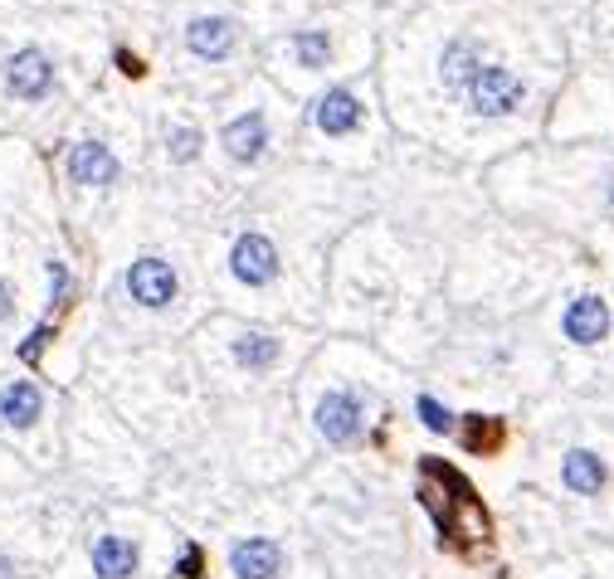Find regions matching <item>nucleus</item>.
Segmentation results:
<instances>
[{
  "label": "nucleus",
  "mask_w": 614,
  "mask_h": 579,
  "mask_svg": "<svg viewBox=\"0 0 614 579\" xmlns=\"http://www.w3.org/2000/svg\"><path fill=\"white\" fill-rule=\"evenodd\" d=\"M312 424H317V434L327 438L332 448L361 443V434H366V390H356V385L327 390L312 404Z\"/></svg>",
  "instance_id": "nucleus-1"
},
{
  "label": "nucleus",
  "mask_w": 614,
  "mask_h": 579,
  "mask_svg": "<svg viewBox=\"0 0 614 579\" xmlns=\"http://www.w3.org/2000/svg\"><path fill=\"white\" fill-rule=\"evenodd\" d=\"M527 98V83L517 69H502V64H483L468 83V108L478 117H507V112L522 108Z\"/></svg>",
  "instance_id": "nucleus-2"
},
{
  "label": "nucleus",
  "mask_w": 614,
  "mask_h": 579,
  "mask_svg": "<svg viewBox=\"0 0 614 579\" xmlns=\"http://www.w3.org/2000/svg\"><path fill=\"white\" fill-rule=\"evenodd\" d=\"M176 292H181V278H176V268H171L166 258L142 254V258L127 263V297H132L137 307L161 312V307L176 302Z\"/></svg>",
  "instance_id": "nucleus-3"
},
{
  "label": "nucleus",
  "mask_w": 614,
  "mask_h": 579,
  "mask_svg": "<svg viewBox=\"0 0 614 579\" xmlns=\"http://www.w3.org/2000/svg\"><path fill=\"white\" fill-rule=\"evenodd\" d=\"M230 278L244 283V288H269V283H278V244H273L269 234H259V229L239 234L230 249Z\"/></svg>",
  "instance_id": "nucleus-4"
},
{
  "label": "nucleus",
  "mask_w": 614,
  "mask_h": 579,
  "mask_svg": "<svg viewBox=\"0 0 614 579\" xmlns=\"http://www.w3.org/2000/svg\"><path fill=\"white\" fill-rule=\"evenodd\" d=\"M5 93L10 98H20V103H39V98H49V88H54V59L44 54V49H15L10 59H5Z\"/></svg>",
  "instance_id": "nucleus-5"
},
{
  "label": "nucleus",
  "mask_w": 614,
  "mask_h": 579,
  "mask_svg": "<svg viewBox=\"0 0 614 579\" xmlns=\"http://www.w3.org/2000/svg\"><path fill=\"white\" fill-rule=\"evenodd\" d=\"M220 146H225V156H230V161H239V166H254V161L269 151V117H264L259 108L230 117V122L220 127Z\"/></svg>",
  "instance_id": "nucleus-6"
},
{
  "label": "nucleus",
  "mask_w": 614,
  "mask_h": 579,
  "mask_svg": "<svg viewBox=\"0 0 614 579\" xmlns=\"http://www.w3.org/2000/svg\"><path fill=\"white\" fill-rule=\"evenodd\" d=\"M234 579H278L283 575V545L269 536H239L225 555Z\"/></svg>",
  "instance_id": "nucleus-7"
},
{
  "label": "nucleus",
  "mask_w": 614,
  "mask_h": 579,
  "mask_svg": "<svg viewBox=\"0 0 614 579\" xmlns=\"http://www.w3.org/2000/svg\"><path fill=\"white\" fill-rule=\"evenodd\" d=\"M561 331H566V341H576V346H600V341L610 336V302L595 297V292L576 297V302L561 312Z\"/></svg>",
  "instance_id": "nucleus-8"
},
{
  "label": "nucleus",
  "mask_w": 614,
  "mask_h": 579,
  "mask_svg": "<svg viewBox=\"0 0 614 579\" xmlns=\"http://www.w3.org/2000/svg\"><path fill=\"white\" fill-rule=\"evenodd\" d=\"M64 171H69V181L83 185V190H103V185L117 181V156L103 142H78V146H69V156H64Z\"/></svg>",
  "instance_id": "nucleus-9"
},
{
  "label": "nucleus",
  "mask_w": 614,
  "mask_h": 579,
  "mask_svg": "<svg viewBox=\"0 0 614 579\" xmlns=\"http://www.w3.org/2000/svg\"><path fill=\"white\" fill-rule=\"evenodd\" d=\"M88 560H93V579H132L137 570H142V545L108 531V536L93 541Z\"/></svg>",
  "instance_id": "nucleus-10"
},
{
  "label": "nucleus",
  "mask_w": 614,
  "mask_h": 579,
  "mask_svg": "<svg viewBox=\"0 0 614 579\" xmlns=\"http://www.w3.org/2000/svg\"><path fill=\"white\" fill-rule=\"evenodd\" d=\"M186 49L195 59H205V64H220V59H230L234 49V25L225 15H195L186 25Z\"/></svg>",
  "instance_id": "nucleus-11"
},
{
  "label": "nucleus",
  "mask_w": 614,
  "mask_h": 579,
  "mask_svg": "<svg viewBox=\"0 0 614 579\" xmlns=\"http://www.w3.org/2000/svg\"><path fill=\"white\" fill-rule=\"evenodd\" d=\"M561 482H566V492H576V497H600V492L610 487V468H605L600 453L571 448V453L561 458Z\"/></svg>",
  "instance_id": "nucleus-12"
},
{
  "label": "nucleus",
  "mask_w": 614,
  "mask_h": 579,
  "mask_svg": "<svg viewBox=\"0 0 614 579\" xmlns=\"http://www.w3.org/2000/svg\"><path fill=\"white\" fill-rule=\"evenodd\" d=\"M39 414H44V395H39L35 380H10V385L0 390V424H5V429L25 434V429L39 424Z\"/></svg>",
  "instance_id": "nucleus-13"
},
{
  "label": "nucleus",
  "mask_w": 614,
  "mask_h": 579,
  "mask_svg": "<svg viewBox=\"0 0 614 579\" xmlns=\"http://www.w3.org/2000/svg\"><path fill=\"white\" fill-rule=\"evenodd\" d=\"M312 122H317L322 137H346V132H356V127H361V103H356V93H351V88L322 93L317 108H312Z\"/></svg>",
  "instance_id": "nucleus-14"
},
{
  "label": "nucleus",
  "mask_w": 614,
  "mask_h": 579,
  "mask_svg": "<svg viewBox=\"0 0 614 579\" xmlns=\"http://www.w3.org/2000/svg\"><path fill=\"white\" fill-rule=\"evenodd\" d=\"M483 69V44L478 39H449L444 54H439V78L449 93H468L473 73Z\"/></svg>",
  "instance_id": "nucleus-15"
},
{
  "label": "nucleus",
  "mask_w": 614,
  "mask_h": 579,
  "mask_svg": "<svg viewBox=\"0 0 614 579\" xmlns=\"http://www.w3.org/2000/svg\"><path fill=\"white\" fill-rule=\"evenodd\" d=\"M230 356L249 375H269L273 365H278V356H283V341L273 331H239L230 341Z\"/></svg>",
  "instance_id": "nucleus-16"
},
{
  "label": "nucleus",
  "mask_w": 614,
  "mask_h": 579,
  "mask_svg": "<svg viewBox=\"0 0 614 579\" xmlns=\"http://www.w3.org/2000/svg\"><path fill=\"white\" fill-rule=\"evenodd\" d=\"M288 49H293L298 69H307V73L332 64V35H327V30H298V35L288 39Z\"/></svg>",
  "instance_id": "nucleus-17"
},
{
  "label": "nucleus",
  "mask_w": 614,
  "mask_h": 579,
  "mask_svg": "<svg viewBox=\"0 0 614 579\" xmlns=\"http://www.w3.org/2000/svg\"><path fill=\"white\" fill-rule=\"evenodd\" d=\"M493 443H502V424H498V419H483V414L463 419V448H473V453H488Z\"/></svg>",
  "instance_id": "nucleus-18"
},
{
  "label": "nucleus",
  "mask_w": 614,
  "mask_h": 579,
  "mask_svg": "<svg viewBox=\"0 0 614 579\" xmlns=\"http://www.w3.org/2000/svg\"><path fill=\"white\" fill-rule=\"evenodd\" d=\"M415 414H420V424L429 429V434H454V414H449V409H444L434 395L415 399Z\"/></svg>",
  "instance_id": "nucleus-19"
},
{
  "label": "nucleus",
  "mask_w": 614,
  "mask_h": 579,
  "mask_svg": "<svg viewBox=\"0 0 614 579\" xmlns=\"http://www.w3.org/2000/svg\"><path fill=\"white\" fill-rule=\"evenodd\" d=\"M166 146H171V161H195L200 156V132L195 127H171Z\"/></svg>",
  "instance_id": "nucleus-20"
},
{
  "label": "nucleus",
  "mask_w": 614,
  "mask_h": 579,
  "mask_svg": "<svg viewBox=\"0 0 614 579\" xmlns=\"http://www.w3.org/2000/svg\"><path fill=\"white\" fill-rule=\"evenodd\" d=\"M200 570H205V550H200V545H181V555H176L171 575L176 579H200Z\"/></svg>",
  "instance_id": "nucleus-21"
},
{
  "label": "nucleus",
  "mask_w": 614,
  "mask_h": 579,
  "mask_svg": "<svg viewBox=\"0 0 614 579\" xmlns=\"http://www.w3.org/2000/svg\"><path fill=\"white\" fill-rule=\"evenodd\" d=\"M49 302H54V307L69 302V268H64V263H49Z\"/></svg>",
  "instance_id": "nucleus-22"
},
{
  "label": "nucleus",
  "mask_w": 614,
  "mask_h": 579,
  "mask_svg": "<svg viewBox=\"0 0 614 579\" xmlns=\"http://www.w3.org/2000/svg\"><path fill=\"white\" fill-rule=\"evenodd\" d=\"M44 341H49V326H39V331H30V336H25V346H20V356H25V361H39V351H44Z\"/></svg>",
  "instance_id": "nucleus-23"
},
{
  "label": "nucleus",
  "mask_w": 614,
  "mask_h": 579,
  "mask_svg": "<svg viewBox=\"0 0 614 579\" xmlns=\"http://www.w3.org/2000/svg\"><path fill=\"white\" fill-rule=\"evenodd\" d=\"M10 317H15V288H10V283L0 278V326L10 322Z\"/></svg>",
  "instance_id": "nucleus-24"
},
{
  "label": "nucleus",
  "mask_w": 614,
  "mask_h": 579,
  "mask_svg": "<svg viewBox=\"0 0 614 579\" xmlns=\"http://www.w3.org/2000/svg\"><path fill=\"white\" fill-rule=\"evenodd\" d=\"M0 579H25V575H20V565H15L10 555H0Z\"/></svg>",
  "instance_id": "nucleus-25"
}]
</instances>
